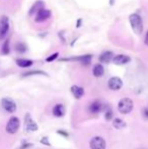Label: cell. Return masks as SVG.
<instances>
[{
  "mask_svg": "<svg viewBox=\"0 0 148 149\" xmlns=\"http://www.w3.org/2000/svg\"><path fill=\"white\" fill-rule=\"evenodd\" d=\"M130 20V24L132 26V30L136 35H141L143 31V22L142 18L140 17V15L137 13H133L129 17Z\"/></svg>",
  "mask_w": 148,
  "mask_h": 149,
  "instance_id": "6da1fadb",
  "label": "cell"
},
{
  "mask_svg": "<svg viewBox=\"0 0 148 149\" xmlns=\"http://www.w3.org/2000/svg\"><path fill=\"white\" fill-rule=\"evenodd\" d=\"M133 100L131 98H128V97H125V98H122V100L119 102V104H118V110L121 114H129L131 113V111L133 110Z\"/></svg>",
  "mask_w": 148,
  "mask_h": 149,
  "instance_id": "7a4b0ae2",
  "label": "cell"
},
{
  "mask_svg": "<svg viewBox=\"0 0 148 149\" xmlns=\"http://www.w3.org/2000/svg\"><path fill=\"white\" fill-rule=\"evenodd\" d=\"M20 127V122L17 117H11L6 125V131L9 134H15Z\"/></svg>",
  "mask_w": 148,
  "mask_h": 149,
  "instance_id": "3957f363",
  "label": "cell"
},
{
  "mask_svg": "<svg viewBox=\"0 0 148 149\" xmlns=\"http://www.w3.org/2000/svg\"><path fill=\"white\" fill-rule=\"evenodd\" d=\"M1 106L7 113H14L16 111V104L9 97H4L1 100Z\"/></svg>",
  "mask_w": 148,
  "mask_h": 149,
  "instance_id": "277c9868",
  "label": "cell"
},
{
  "mask_svg": "<svg viewBox=\"0 0 148 149\" xmlns=\"http://www.w3.org/2000/svg\"><path fill=\"white\" fill-rule=\"evenodd\" d=\"M9 31V19L7 16L3 15L0 17V40H2Z\"/></svg>",
  "mask_w": 148,
  "mask_h": 149,
  "instance_id": "5b68a950",
  "label": "cell"
},
{
  "mask_svg": "<svg viewBox=\"0 0 148 149\" xmlns=\"http://www.w3.org/2000/svg\"><path fill=\"white\" fill-rule=\"evenodd\" d=\"M90 149H106V141L101 137H93L89 142Z\"/></svg>",
  "mask_w": 148,
  "mask_h": 149,
  "instance_id": "8992f818",
  "label": "cell"
},
{
  "mask_svg": "<svg viewBox=\"0 0 148 149\" xmlns=\"http://www.w3.org/2000/svg\"><path fill=\"white\" fill-rule=\"evenodd\" d=\"M51 17V11L49 9H46V8H41L36 14V22H42L47 20L48 18Z\"/></svg>",
  "mask_w": 148,
  "mask_h": 149,
  "instance_id": "52a82bcc",
  "label": "cell"
},
{
  "mask_svg": "<svg viewBox=\"0 0 148 149\" xmlns=\"http://www.w3.org/2000/svg\"><path fill=\"white\" fill-rule=\"evenodd\" d=\"M106 104H104V102H101V100H94L92 104L89 106V111L92 114H97V113L101 112V111H105Z\"/></svg>",
  "mask_w": 148,
  "mask_h": 149,
  "instance_id": "ba28073f",
  "label": "cell"
},
{
  "mask_svg": "<svg viewBox=\"0 0 148 149\" xmlns=\"http://www.w3.org/2000/svg\"><path fill=\"white\" fill-rule=\"evenodd\" d=\"M24 126H26V129L28 131H37L38 130V125L36 122H34V120L32 119L30 114L26 115V119H24Z\"/></svg>",
  "mask_w": 148,
  "mask_h": 149,
  "instance_id": "9c48e42d",
  "label": "cell"
},
{
  "mask_svg": "<svg viewBox=\"0 0 148 149\" xmlns=\"http://www.w3.org/2000/svg\"><path fill=\"white\" fill-rule=\"evenodd\" d=\"M108 85L112 90H119L122 88L123 86V81L119 77H112L108 82Z\"/></svg>",
  "mask_w": 148,
  "mask_h": 149,
  "instance_id": "30bf717a",
  "label": "cell"
},
{
  "mask_svg": "<svg viewBox=\"0 0 148 149\" xmlns=\"http://www.w3.org/2000/svg\"><path fill=\"white\" fill-rule=\"evenodd\" d=\"M92 56L91 55H84L80 56V57H74V58H68V59H63L62 61H79L82 65H89L90 64V61Z\"/></svg>",
  "mask_w": 148,
  "mask_h": 149,
  "instance_id": "8fae6325",
  "label": "cell"
},
{
  "mask_svg": "<svg viewBox=\"0 0 148 149\" xmlns=\"http://www.w3.org/2000/svg\"><path fill=\"white\" fill-rule=\"evenodd\" d=\"M130 61V57L127 55H117L116 57L113 58V62L115 63L116 65H124L127 64V63Z\"/></svg>",
  "mask_w": 148,
  "mask_h": 149,
  "instance_id": "7c38bea8",
  "label": "cell"
},
{
  "mask_svg": "<svg viewBox=\"0 0 148 149\" xmlns=\"http://www.w3.org/2000/svg\"><path fill=\"white\" fill-rule=\"evenodd\" d=\"M64 114H65V108H64L63 104H58L53 108V115L55 117H57V118H61V117H63Z\"/></svg>",
  "mask_w": 148,
  "mask_h": 149,
  "instance_id": "4fadbf2b",
  "label": "cell"
},
{
  "mask_svg": "<svg viewBox=\"0 0 148 149\" xmlns=\"http://www.w3.org/2000/svg\"><path fill=\"white\" fill-rule=\"evenodd\" d=\"M114 58V54L111 51H106L99 56V61L101 63H110Z\"/></svg>",
  "mask_w": 148,
  "mask_h": 149,
  "instance_id": "5bb4252c",
  "label": "cell"
},
{
  "mask_svg": "<svg viewBox=\"0 0 148 149\" xmlns=\"http://www.w3.org/2000/svg\"><path fill=\"white\" fill-rule=\"evenodd\" d=\"M71 92L75 98H81L83 96V94H84V89L80 86L73 85V86L71 87Z\"/></svg>",
  "mask_w": 148,
  "mask_h": 149,
  "instance_id": "9a60e30c",
  "label": "cell"
},
{
  "mask_svg": "<svg viewBox=\"0 0 148 149\" xmlns=\"http://www.w3.org/2000/svg\"><path fill=\"white\" fill-rule=\"evenodd\" d=\"M15 63L17 66L22 67V68H28V67H31L34 62L32 60H28V59H16Z\"/></svg>",
  "mask_w": 148,
  "mask_h": 149,
  "instance_id": "2e32d148",
  "label": "cell"
},
{
  "mask_svg": "<svg viewBox=\"0 0 148 149\" xmlns=\"http://www.w3.org/2000/svg\"><path fill=\"white\" fill-rule=\"evenodd\" d=\"M43 7H44V2L43 1H37L36 3H35L34 5L31 7L28 14H30V15H34V14H36L37 12Z\"/></svg>",
  "mask_w": 148,
  "mask_h": 149,
  "instance_id": "e0dca14e",
  "label": "cell"
},
{
  "mask_svg": "<svg viewBox=\"0 0 148 149\" xmlns=\"http://www.w3.org/2000/svg\"><path fill=\"white\" fill-rule=\"evenodd\" d=\"M105 73V68H104L103 65L101 64H97L93 67V75L95 77H101Z\"/></svg>",
  "mask_w": 148,
  "mask_h": 149,
  "instance_id": "ac0fdd59",
  "label": "cell"
},
{
  "mask_svg": "<svg viewBox=\"0 0 148 149\" xmlns=\"http://www.w3.org/2000/svg\"><path fill=\"white\" fill-rule=\"evenodd\" d=\"M113 126H114L116 129H123V128L126 127V123H125L122 119L117 118L114 120V122H113Z\"/></svg>",
  "mask_w": 148,
  "mask_h": 149,
  "instance_id": "d6986e66",
  "label": "cell"
},
{
  "mask_svg": "<svg viewBox=\"0 0 148 149\" xmlns=\"http://www.w3.org/2000/svg\"><path fill=\"white\" fill-rule=\"evenodd\" d=\"M26 50H28V47H26V45L24 43H22V42H18V43H16L15 45V51L17 52V53H26Z\"/></svg>",
  "mask_w": 148,
  "mask_h": 149,
  "instance_id": "ffe728a7",
  "label": "cell"
},
{
  "mask_svg": "<svg viewBox=\"0 0 148 149\" xmlns=\"http://www.w3.org/2000/svg\"><path fill=\"white\" fill-rule=\"evenodd\" d=\"M2 54L3 55H7V54H9L10 52V48H9V41H5L3 44V47H2Z\"/></svg>",
  "mask_w": 148,
  "mask_h": 149,
  "instance_id": "44dd1931",
  "label": "cell"
},
{
  "mask_svg": "<svg viewBox=\"0 0 148 149\" xmlns=\"http://www.w3.org/2000/svg\"><path fill=\"white\" fill-rule=\"evenodd\" d=\"M105 117H106V119H107L108 121L112 120V118H113V111H112L111 108H108V107H106V109H105Z\"/></svg>",
  "mask_w": 148,
  "mask_h": 149,
  "instance_id": "7402d4cb",
  "label": "cell"
},
{
  "mask_svg": "<svg viewBox=\"0 0 148 149\" xmlns=\"http://www.w3.org/2000/svg\"><path fill=\"white\" fill-rule=\"evenodd\" d=\"M37 74H40V75H47L44 71H40V70H36V71H30V72H26L24 74V76H31V75H37Z\"/></svg>",
  "mask_w": 148,
  "mask_h": 149,
  "instance_id": "603a6c76",
  "label": "cell"
},
{
  "mask_svg": "<svg viewBox=\"0 0 148 149\" xmlns=\"http://www.w3.org/2000/svg\"><path fill=\"white\" fill-rule=\"evenodd\" d=\"M58 55H59L58 53H54L53 55L49 56V57L46 59V61H47V62H52V61H54V60L56 59V58H58Z\"/></svg>",
  "mask_w": 148,
  "mask_h": 149,
  "instance_id": "cb8c5ba5",
  "label": "cell"
},
{
  "mask_svg": "<svg viewBox=\"0 0 148 149\" xmlns=\"http://www.w3.org/2000/svg\"><path fill=\"white\" fill-rule=\"evenodd\" d=\"M41 142H42V143H43V144H45V145H48V146L50 145V143H49V141H48V138H47V137L42 138Z\"/></svg>",
  "mask_w": 148,
  "mask_h": 149,
  "instance_id": "d4e9b609",
  "label": "cell"
},
{
  "mask_svg": "<svg viewBox=\"0 0 148 149\" xmlns=\"http://www.w3.org/2000/svg\"><path fill=\"white\" fill-rule=\"evenodd\" d=\"M57 133H58V134H61L62 136H64V137H66V138H67L68 136H69V135H68V133H66V132L62 131V130H58Z\"/></svg>",
  "mask_w": 148,
  "mask_h": 149,
  "instance_id": "484cf974",
  "label": "cell"
},
{
  "mask_svg": "<svg viewBox=\"0 0 148 149\" xmlns=\"http://www.w3.org/2000/svg\"><path fill=\"white\" fill-rule=\"evenodd\" d=\"M143 114H144L145 118H146V119H148V109H145V110L143 111Z\"/></svg>",
  "mask_w": 148,
  "mask_h": 149,
  "instance_id": "4316f807",
  "label": "cell"
},
{
  "mask_svg": "<svg viewBox=\"0 0 148 149\" xmlns=\"http://www.w3.org/2000/svg\"><path fill=\"white\" fill-rule=\"evenodd\" d=\"M145 44L148 46V31L146 33V36H145Z\"/></svg>",
  "mask_w": 148,
  "mask_h": 149,
  "instance_id": "83f0119b",
  "label": "cell"
}]
</instances>
